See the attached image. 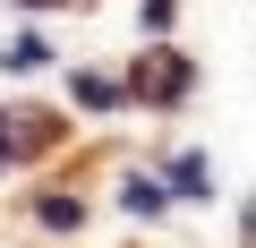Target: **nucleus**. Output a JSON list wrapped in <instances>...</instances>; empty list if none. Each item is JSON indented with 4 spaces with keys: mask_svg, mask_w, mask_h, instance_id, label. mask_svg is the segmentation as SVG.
<instances>
[{
    "mask_svg": "<svg viewBox=\"0 0 256 248\" xmlns=\"http://www.w3.org/2000/svg\"><path fill=\"white\" fill-rule=\"evenodd\" d=\"M248 239H256V205H248Z\"/></svg>",
    "mask_w": 256,
    "mask_h": 248,
    "instance_id": "nucleus-6",
    "label": "nucleus"
},
{
    "mask_svg": "<svg viewBox=\"0 0 256 248\" xmlns=\"http://www.w3.org/2000/svg\"><path fill=\"white\" fill-rule=\"evenodd\" d=\"M68 94H77V103H86V111H111V103H120V86H111V77H77V86H68Z\"/></svg>",
    "mask_w": 256,
    "mask_h": 248,
    "instance_id": "nucleus-2",
    "label": "nucleus"
},
{
    "mask_svg": "<svg viewBox=\"0 0 256 248\" xmlns=\"http://www.w3.org/2000/svg\"><path fill=\"white\" fill-rule=\"evenodd\" d=\"M9 146H18V137H9V120H0V171H9Z\"/></svg>",
    "mask_w": 256,
    "mask_h": 248,
    "instance_id": "nucleus-5",
    "label": "nucleus"
},
{
    "mask_svg": "<svg viewBox=\"0 0 256 248\" xmlns=\"http://www.w3.org/2000/svg\"><path fill=\"white\" fill-rule=\"evenodd\" d=\"M43 222H52V231H77L86 214H77V197H43Z\"/></svg>",
    "mask_w": 256,
    "mask_h": 248,
    "instance_id": "nucleus-4",
    "label": "nucleus"
},
{
    "mask_svg": "<svg viewBox=\"0 0 256 248\" xmlns=\"http://www.w3.org/2000/svg\"><path fill=\"white\" fill-rule=\"evenodd\" d=\"M34 9H52V0H34Z\"/></svg>",
    "mask_w": 256,
    "mask_h": 248,
    "instance_id": "nucleus-7",
    "label": "nucleus"
},
{
    "mask_svg": "<svg viewBox=\"0 0 256 248\" xmlns=\"http://www.w3.org/2000/svg\"><path fill=\"white\" fill-rule=\"evenodd\" d=\"M128 86H137L146 103H180V94H188V60H180V52H146Z\"/></svg>",
    "mask_w": 256,
    "mask_h": 248,
    "instance_id": "nucleus-1",
    "label": "nucleus"
},
{
    "mask_svg": "<svg viewBox=\"0 0 256 248\" xmlns=\"http://www.w3.org/2000/svg\"><path fill=\"white\" fill-rule=\"evenodd\" d=\"M120 205H128V214H162V188H154V180H128Z\"/></svg>",
    "mask_w": 256,
    "mask_h": 248,
    "instance_id": "nucleus-3",
    "label": "nucleus"
}]
</instances>
